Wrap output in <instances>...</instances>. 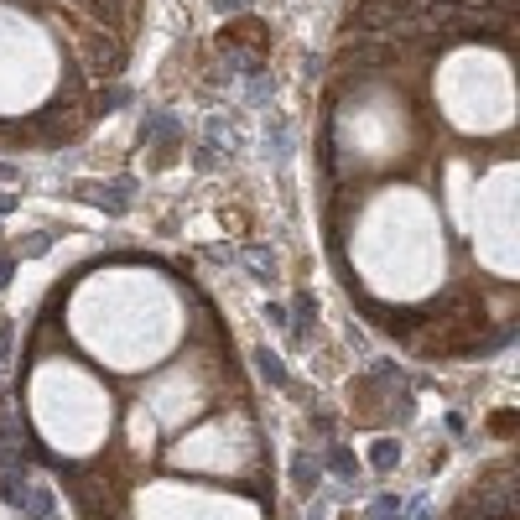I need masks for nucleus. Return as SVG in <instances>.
<instances>
[{"instance_id":"obj_1","label":"nucleus","mask_w":520,"mask_h":520,"mask_svg":"<svg viewBox=\"0 0 520 520\" xmlns=\"http://www.w3.org/2000/svg\"><path fill=\"white\" fill-rule=\"evenodd\" d=\"M141 146H177V120L166 115V109H146V120H141Z\"/></svg>"},{"instance_id":"obj_2","label":"nucleus","mask_w":520,"mask_h":520,"mask_svg":"<svg viewBox=\"0 0 520 520\" xmlns=\"http://www.w3.org/2000/svg\"><path fill=\"white\" fill-rule=\"evenodd\" d=\"M323 474L344 478V484H354V478H359V458H354L349 442H328V453H323Z\"/></svg>"},{"instance_id":"obj_3","label":"nucleus","mask_w":520,"mask_h":520,"mask_svg":"<svg viewBox=\"0 0 520 520\" xmlns=\"http://www.w3.org/2000/svg\"><path fill=\"white\" fill-rule=\"evenodd\" d=\"M94 203H99L104 213H125V208L136 203V183H130V177H115V183H99V193H94Z\"/></svg>"},{"instance_id":"obj_4","label":"nucleus","mask_w":520,"mask_h":520,"mask_svg":"<svg viewBox=\"0 0 520 520\" xmlns=\"http://www.w3.org/2000/svg\"><path fill=\"white\" fill-rule=\"evenodd\" d=\"M291 484H297V495H317V484H323V458L297 453L291 458Z\"/></svg>"},{"instance_id":"obj_5","label":"nucleus","mask_w":520,"mask_h":520,"mask_svg":"<svg viewBox=\"0 0 520 520\" xmlns=\"http://www.w3.org/2000/svg\"><path fill=\"white\" fill-rule=\"evenodd\" d=\"M255 370H260V380H270L276 391H287L291 385V374H287V364H281V354L276 349H255Z\"/></svg>"},{"instance_id":"obj_6","label":"nucleus","mask_w":520,"mask_h":520,"mask_svg":"<svg viewBox=\"0 0 520 520\" xmlns=\"http://www.w3.org/2000/svg\"><path fill=\"white\" fill-rule=\"evenodd\" d=\"M395 463H401V448H395V437H374V448H370V468H374V474H391Z\"/></svg>"},{"instance_id":"obj_7","label":"nucleus","mask_w":520,"mask_h":520,"mask_svg":"<svg viewBox=\"0 0 520 520\" xmlns=\"http://www.w3.org/2000/svg\"><path fill=\"white\" fill-rule=\"evenodd\" d=\"M266 156H276V162H287L291 156V125L287 120H276L266 130Z\"/></svg>"},{"instance_id":"obj_8","label":"nucleus","mask_w":520,"mask_h":520,"mask_svg":"<svg viewBox=\"0 0 520 520\" xmlns=\"http://www.w3.org/2000/svg\"><path fill=\"white\" fill-rule=\"evenodd\" d=\"M401 515H406V505H401L395 495H380L370 505V515H364V520H401Z\"/></svg>"},{"instance_id":"obj_9","label":"nucleus","mask_w":520,"mask_h":520,"mask_svg":"<svg viewBox=\"0 0 520 520\" xmlns=\"http://www.w3.org/2000/svg\"><path fill=\"white\" fill-rule=\"evenodd\" d=\"M234 141H240V136H234V125L208 120V146H213V151H234Z\"/></svg>"},{"instance_id":"obj_10","label":"nucleus","mask_w":520,"mask_h":520,"mask_svg":"<svg viewBox=\"0 0 520 520\" xmlns=\"http://www.w3.org/2000/svg\"><path fill=\"white\" fill-rule=\"evenodd\" d=\"M291 312H297V328H291V333H297V338H307V323H312V297H307V291L297 297V307H291Z\"/></svg>"},{"instance_id":"obj_11","label":"nucleus","mask_w":520,"mask_h":520,"mask_svg":"<svg viewBox=\"0 0 520 520\" xmlns=\"http://www.w3.org/2000/svg\"><path fill=\"white\" fill-rule=\"evenodd\" d=\"M52 245V234H32V240H26V245H21V255H42V250Z\"/></svg>"},{"instance_id":"obj_12","label":"nucleus","mask_w":520,"mask_h":520,"mask_svg":"<svg viewBox=\"0 0 520 520\" xmlns=\"http://www.w3.org/2000/svg\"><path fill=\"white\" fill-rule=\"evenodd\" d=\"M5 359H11V323L0 317V364H5Z\"/></svg>"},{"instance_id":"obj_13","label":"nucleus","mask_w":520,"mask_h":520,"mask_svg":"<svg viewBox=\"0 0 520 520\" xmlns=\"http://www.w3.org/2000/svg\"><path fill=\"white\" fill-rule=\"evenodd\" d=\"M11 270H16V266H11V255H0V291L11 287Z\"/></svg>"},{"instance_id":"obj_14","label":"nucleus","mask_w":520,"mask_h":520,"mask_svg":"<svg viewBox=\"0 0 520 520\" xmlns=\"http://www.w3.org/2000/svg\"><path fill=\"white\" fill-rule=\"evenodd\" d=\"M411 520H432V505H427V499H416V505H411Z\"/></svg>"},{"instance_id":"obj_15","label":"nucleus","mask_w":520,"mask_h":520,"mask_svg":"<svg viewBox=\"0 0 520 520\" xmlns=\"http://www.w3.org/2000/svg\"><path fill=\"white\" fill-rule=\"evenodd\" d=\"M213 5H219V11H245L250 0H213Z\"/></svg>"},{"instance_id":"obj_16","label":"nucleus","mask_w":520,"mask_h":520,"mask_svg":"<svg viewBox=\"0 0 520 520\" xmlns=\"http://www.w3.org/2000/svg\"><path fill=\"white\" fill-rule=\"evenodd\" d=\"M16 208V193H0V213H11Z\"/></svg>"},{"instance_id":"obj_17","label":"nucleus","mask_w":520,"mask_h":520,"mask_svg":"<svg viewBox=\"0 0 520 520\" xmlns=\"http://www.w3.org/2000/svg\"><path fill=\"white\" fill-rule=\"evenodd\" d=\"M0 177H16V172H11V166H5V162H0Z\"/></svg>"},{"instance_id":"obj_18","label":"nucleus","mask_w":520,"mask_h":520,"mask_svg":"<svg viewBox=\"0 0 520 520\" xmlns=\"http://www.w3.org/2000/svg\"><path fill=\"white\" fill-rule=\"evenodd\" d=\"M52 520H58V515H52Z\"/></svg>"}]
</instances>
